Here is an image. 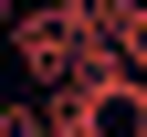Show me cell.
<instances>
[{
    "label": "cell",
    "instance_id": "cell-1",
    "mask_svg": "<svg viewBox=\"0 0 147 137\" xmlns=\"http://www.w3.org/2000/svg\"><path fill=\"white\" fill-rule=\"evenodd\" d=\"M74 85H84V137H147V74H126V53H95Z\"/></svg>",
    "mask_w": 147,
    "mask_h": 137
},
{
    "label": "cell",
    "instance_id": "cell-2",
    "mask_svg": "<svg viewBox=\"0 0 147 137\" xmlns=\"http://www.w3.org/2000/svg\"><path fill=\"white\" fill-rule=\"evenodd\" d=\"M105 32H116L126 74H147V0H105Z\"/></svg>",
    "mask_w": 147,
    "mask_h": 137
},
{
    "label": "cell",
    "instance_id": "cell-3",
    "mask_svg": "<svg viewBox=\"0 0 147 137\" xmlns=\"http://www.w3.org/2000/svg\"><path fill=\"white\" fill-rule=\"evenodd\" d=\"M0 137H11V127H0Z\"/></svg>",
    "mask_w": 147,
    "mask_h": 137
}]
</instances>
